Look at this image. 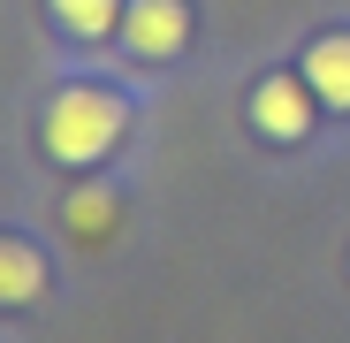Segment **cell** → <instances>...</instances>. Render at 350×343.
Returning <instances> with one entry per match:
<instances>
[{"label": "cell", "instance_id": "3957f363", "mask_svg": "<svg viewBox=\"0 0 350 343\" xmlns=\"http://www.w3.org/2000/svg\"><path fill=\"white\" fill-rule=\"evenodd\" d=\"M312 84H297V77H267L259 92H252V123L267 130V138H305L312 130Z\"/></svg>", "mask_w": 350, "mask_h": 343}, {"label": "cell", "instance_id": "5b68a950", "mask_svg": "<svg viewBox=\"0 0 350 343\" xmlns=\"http://www.w3.org/2000/svg\"><path fill=\"white\" fill-rule=\"evenodd\" d=\"M62 221H69V237L77 244H107L114 229H122V206H114V191H69V206H62Z\"/></svg>", "mask_w": 350, "mask_h": 343}, {"label": "cell", "instance_id": "52a82bcc", "mask_svg": "<svg viewBox=\"0 0 350 343\" xmlns=\"http://www.w3.org/2000/svg\"><path fill=\"white\" fill-rule=\"evenodd\" d=\"M53 16H62L77 38H99L114 31V16H122V0H53Z\"/></svg>", "mask_w": 350, "mask_h": 343}, {"label": "cell", "instance_id": "7a4b0ae2", "mask_svg": "<svg viewBox=\"0 0 350 343\" xmlns=\"http://www.w3.org/2000/svg\"><path fill=\"white\" fill-rule=\"evenodd\" d=\"M122 38H130V53H145V62L183 53V38H191V8H183V0H130V8H122Z\"/></svg>", "mask_w": 350, "mask_h": 343}, {"label": "cell", "instance_id": "277c9868", "mask_svg": "<svg viewBox=\"0 0 350 343\" xmlns=\"http://www.w3.org/2000/svg\"><path fill=\"white\" fill-rule=\"evenodd\" d=\"M305 84L327 99V107H342L350 114V38L335 31V38H320L312 53H305Z\"/></svg>", "mask_w": 350, "mask_h": 343}, {"label": "cell", "instance_id": "6da1fadb", "mask_svg": "<svg viewBox=\"0 0 350 343\" xmlns=\"http://www.w3.org/2000/svg\"><path fill=\"white\" fill-rule=\"evenodd\" d=\"M122 99L114 92H92V84H69V92H53V107H46V153L62 160V168H92L114 138H122Z\"/></svg>", "mask_w": 350, "mask_h": 343}, {"label": "cell", "instance_id": "8992f818", "mask_svg": "<svg viewBox=\"0 0 350 343\" xmlns=\"http://www.w3.org/2000/svg\"><path fill=\"white\" fill-rule=\"evenodd\" d=\"M38 282H46L38 252L16 244V237H0V305H31V298H38Z\"/></svg>", "mask_w": 350, "mask_h": 343}]
</instances>
